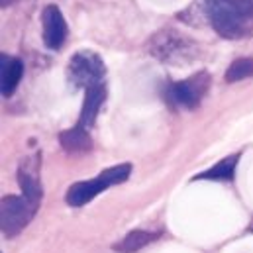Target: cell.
<instances>
[{
	"mask_svg": "<svg viewBox=\"0 0 253 253\" xmlns=\"http://www.w3.org/2000/svg\"><path fill=\"white\" fill-rule=\"evenodd\" d=\"M153 240H157V234L135 230V232H129L120 244L112 246V250H116L118 253H135V252H139L143 246L151 244Z\"/></svg>",
	"mask_w": 253,
	"mask_h": 253,
	"instance_id": "cell-10",
	"label": "cell"
},
{
	"mask_svg": "<svg viewBox=\"0 0 253 253\" xmlns=\"http://www.w3.org/2000/svg\"><path fill=\"white\" fill-rule=\"evenodd\" d=\"M212 28L226 40L253 36V0H206Z\"/></svg>",
	"mask_w": 253,
	"mask_h": 253,
	"instance_id": "cell-1",
	"label": "cell"
},
{
	"mask_svg": "<svg viewBox=\"0 0 253 253\" xmlns=\"http://www.w3.org/2000/svg\"><path fill=\"white\" fill-rule=\"evenodd\" d=\"M69 81L77 86V88H92L98 84H104V75L106 69L102 59L88 49H83L79 53L73 55L71 63H69Z\"/></svg>",
	"mask_w": 253,
	"mask_h": 253,
	"instance_id": "cell-4",
	"label": "cell"
},
{
	"mask_svg": "<svg viewBox=\"0 0 253 253\" xmlns=\"http://www.w3.org/2000/svg\"><path fill=\"white\" fill-rule=\"evenodd\" d=\"M42 200L30 198L26 194L14 196L8 194L2 198V210H0V222H2V234L6 238L18 236L36 216Z\"/></svg>",
	"mask_w": 253,
	"mask_h": 253,
	"instance_id": "cell-3",
	"label": "cell"
},
{
	"mask_svg": "<svg viewBox=\"0 0 253 253\" xmlns=\"http://www.w3.org/2000/svg\"><path fill=\"white\" fill-rule=\"evenodd\" d=\"M0 79H2V96H10L16 86L20 84V79L24 75V63L20 59H14L10 55H2L0 57Z\"/></svg>",
	"mask_w": 253,
	"mask_h": 253,
	"instance_id": "cell-8",
	"label": "cell"
},
{
	"mask_svg": "<svg viewBox=\"0 0 253 253\" xmlns=\"http://www.w3.org/2000/svg\"><path fill=\"white\" fill-rule=\"evenodd\" d=\"M236 165H238V155H230L226 159H222L220 163H216L212 169L200 173L196 179H210V181H230L234 177V171H236Z\"/></svg>",
	"mask_w": 253,
	"mask_h": 253,
	"instance_id": "cell-11",
	"label": "cell"
},
{
	"mask_svg": "<svg viewBox=\"0 0 253 253\" xmlns=\"http://www.w3.org/2000/svg\"><path fill=\"white\" fill-rule=\"evenodd\" d=\"M210 86V75L200 71L194 77L173 83L167 88V98L173 106H181V108H196L200 104V100L204 98L206 90Z\"/></svg>",
	"mask_w": 253,
	"mask_h": 253,
	"instance_id": "cell-5",
	"label": "cell"
},
{
	"mask_svg": "<svg viewBox=\"0 0 253 253\" xmlns=\"http://www.w3.org/2000/svg\"><path fill=\"white\" fill-rule=\"evenodd\" d=\"M43 42L49 49H59L67 38V24L57 6H47L43 10Z\"/></svg>",
	"mask_w": 253,
	"mask_h": 253,
	"instance_id": "cell-6",
	"label": "cell"
},
{
	"mask_svg": "<svg viewBox=\"0 0 253 253\" xmlns=\"http://www.w3.org/2000/svg\"><path fill=\"white\" fill-rule=\"evenodd\" d=\"M129 175H131V165H129V163L114 165V167L102 171V173H100L98 177H94V179L75 183L71 189L67 190L65 200H67L69 206L81 208V206L88 204L94 196H98L100 192H104L108 187H116V185L126 183L127 179H129Z\"/></svg>",
	"mask_w": 253,
	"mask_h": 253,
	"instance_id": "cell-2",
	"label": "cell"
},
{
	"mask_svg": "<svg viewBox=\"0 0 253 253\" xmlns=\"http://www.w3.org/2000/svg\"><path fill=\"white\" fill-rule=\"evenodd\" d=\"M59 141H61V147L69 153H83V151H88L92 147V141H90L86 129L81 126H75L67 129V131H61Z\"/></svg>",
	"mask_w": 253,
	"mask_h": 253,
	"instance_id": "cell-9",
	"label": "cell"
},
{
	"mask_svg": "<svg viewBox=\"0 0 253 253\" xmlns=\"http://www.w3.org/2000/svg\"><path fill=\"white\" fill-rule=\"evenodd\" d=\"M250 77H253V59H238L230 65V69L226 73L228 83H238V81H244Z\"/></svg>",
	"mask_w": 253,
	"mask_h": 253,
	"instance_id": "cell-12",
	"label": "cell"
},
{
	"mask_svg": "<svg viewBox=\"0 0 253 253\" xmlns=\"http://www.w3.org/2000/svg\"><path fill=\"white\" fill-rule=\"evenodd\" d=\"M14 0H2V6H8V4H12Z\"/></svg>",
	"mask_w": 253,
	"mask_h": 253,
	"instance_id": "cell-13",
	"label": "cell"
},
{
	"mask_svg": "<svg viewBox=\"0 0 253 253\" xmlns=\"http://www.w3.org/2000/svg\"><path fill=\"white\" fill-rule=\"evenodd\" d=\"M104 98H106V86L104 84H98V86H92V88L84 90V104H83V112H81V118H79L77 126L84 127V129L92 126Z\"/></svg>",
	"mask_w": 253,
	"mask_h": 253,
	"instance_id": "cell-7",
	"label": "cell"
}]
</instances>
